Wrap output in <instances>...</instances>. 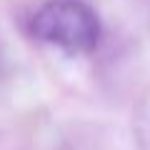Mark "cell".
<instances>
[{"instance_id":"cell-1","label":"cell","mask_w":150,"mask_h":150,"mask_svg":"<svg viewBox=\"0 0 150 150\" xmlns=\"http://www.w3.org/2000/svg\"><path fill=\"white\" fill-rule=\"evenodd\" d=\"M33 35L68 53H90L100 40V23L83 0H50L33 18Z\"/></svg>"}]
</instances>
